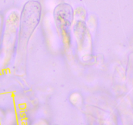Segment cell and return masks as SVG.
<instances>
[{
    "label": "cell",
    "instance_id": "6da1fadb",
    "mask_svg": "<svg viewBox=\"0 0 133 125\" xmlns=\"http://www.w3.org/2000/svg\"><path fill=\"white\" fill-rule=\"evenodd\" d=\"M41 15V5L37 1H29L23 7L21 16V42L27 41L38 24Z\"/></svg>",
    "mask_w": 133,
    "mask_h": 125
},
{
    "label": "cell",
    "instance_id": "7a4b0ae2",
    "mask_svg": "<svg viewBox=\"0 0 133 125\" xmlns=\"http://www.w3.org/2000/svg\"><path fill=\"white\" fill-rule=\"evenodd\" d=\"M55 16L58 25L70 26L73 18V9L68 4H60L55 10Z\"/></svg>",
    "mask_w": 133,
    "mask_h": 125
}]
</instances>
